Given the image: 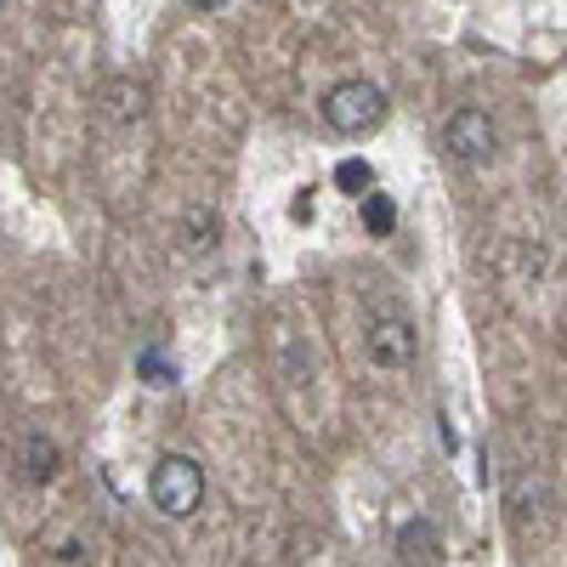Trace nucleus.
<instances>
[{
  "instance_id": "f257e3e1",
  "label": "nucleus",
  "mask_w": 567,
  "mask_h": 567,
  "mask_svg": "<svg viewBox=\"0 0 567 567\" xmlns=\"http://www.w3.org/2000/svg\"><path fill=\"white\" fill-rule=\"evenodd\" d=\"M148 499H154V511H165V516H194L199 499H205V471H199V460L165 454V460L154 465V477H148Z\"/></svg>"
},
{
  "instance_id": "f03ea898",
  "label": "nucleus",
  "mask_w": 567,
  "mask_h": 567,
  "mask_svg": "<svg viewBox=\"0 0 567 567\" xmlns=\"http://www.w3.org/2000/svg\"><path fill=\"white\" fill-rule=\"evenodd\" d=\"M323 120L336 125L341 136H363V131H374L386 120V91L374 80H347V85H336L323 97Z\"/></svg>"
},
{
  "instance_id": "7ed1b4c3",
  "label": "nucleus",
  "mask_w": 567,
  "mask_h": 567,
  "mask_svg": "<svg viewBox=\"0 0 567 567\" xmlns=\"http://www.w3.org/2000/svg\"><path fill=\"white\" fill-rule=\"evenodd\" d=\"M443 142H449V154L454 159H465V165H483V159H494V120L483 114V109H460L454 120H449V131H443Z\"/></svg>"
},
{
  "instance_id": "20e7f679",
  "label": "nucleus",
  "mask_w": 567,
  "mask_h": 567,
  "mask_svg": "<svg viewBox=\"0 0 567 567\" xmlns=\"http://www.w3.org/2000/svg\"><path fill=\"white\" fill-rule=\"evenodd\" d=\"M414 352H420V341H414V323L409 318H398V312L374 318V329H369V358L374 363H381V369H409Z\"/></svg>"
},
{
  "instance_id": "39448f33",
  "label": "nucleus",
  "mask_w": 567,
  "mask_h": 567,
  "mask_svg": "<svg viewBox=\"0 0 567 567\" xmlns=\"http://www.w3.org/2000/svg\"><path fill=\"white\" fill-rule=\"evenodd\" d=\"M398 550H403V561H437V545H432V528L425 523H409L398 534Z\"/></svg>"
},
{
  "instance_id": "423d86ee",
  "label": "nucleus",
  "mask_w": 567,
  "mask_h": 567,
  "mask_svg": "<svg viewBox=\"0 0 567 567\" xmlns=\"http://www.w3.org/2000/svg\"><path fill=\"white\" fill-rule=\"evenodd\" d=\"M210 239H216V216H210V210H194V216H187V227H182V250L199 256Z\"/></svg>"
},
{
  "instance_id": "0eeeda50",
  "label": "nucleus",
  "mask_w": 567,
  "mask_h": 567,
  "mask_svg": "<svg viewBox=\"0 0 567 567\" xmlns=\"http://www.w3.org/2000/svg\"><path fill=\"white\" fill-rule=\"evenodd\" d=\"M23 465H29V477H34V483H45V477L58 471V449L45 443V437H29V449H23Z\"/></svg>"
},
{
  "instance_id": "6e6552de",
  "label": "nucleus",
  "mask_w": 567,
  "mask_h": 567,
  "mask_svg": "<svg viewBox=\"0 0 567 567\" xmlns=\"http://www.w3.org/2000/svg\"><path fill=\"white\" fill-rule=\"evenodd\" d=\"M142 381H148V386H176V363H159L148 352V358H142Z\"/></svg>"
},
{
  "instance_id": "1a4fd4ad",
  "label": "nucleus",
  "mask_w": 567,
  "mask_h": 567,
  "mask_svg": "<svg viewBox=\"0 0 567 567\" xmlns=\"http://www.w3.org/2000/svg\"><path fill=\"white\" fill-rule=\"evenodd\" d=\"M363 221H369L374 233H386V227H392V205H386V199H369V205H363Z\"/></svg>"
},
{
  "instance_id": "9d476101",
  "label": "nucleus",
  "mask_w": 567,
  "mask_h": 567,
  "mask_svg": "<svg viewBox=\"0 0 567 567\" xmlns=\"http://www.w3.org/2000/svg\"><path fill=\"white\" fill-rule=\"evenodd\" d=\"M336 182L347 187V194H352V187H369V165H363V159H352V165H341V171H336Z\"/></svg>"
},
{
  "instance_id": "9b49d317",
  "label": "nucleus",
  "mask_w": 567,
  "mask_h": 567,
  "mask_svg": "<svg viewBox=\"0 0 567 567\" xmlns=\"http://www.w3.org/2000/svg\"><path fill=\"white\" fill-rule=\"evenodd\" d=\"M187 7H194V12H221L227 0H187Z\"/></svg>"
},
{
  "instance_id": "f8f14e48",
  "label": "nucleus",
  "mask_w": 567,
  "mask_h": 567,
  "mask_svg": "<svg viewBox=\"0 0 567 567\" xmlns=\"http://www.w3.org/2000/svg\"><path fill=\"white\" fill-rule=\"evenodd\" d=\"M0 7H7V0H0Z\"/></svg>"
}]
</instances>
